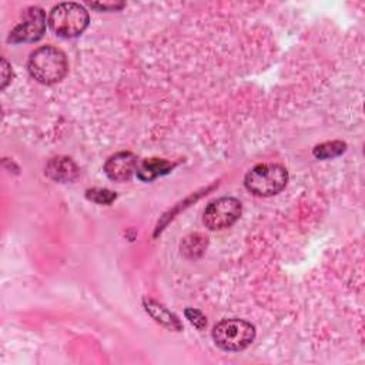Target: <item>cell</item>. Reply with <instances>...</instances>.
Here are the masks:
<instances>
[{
	"mask_svg": "<svg viewBox=\"0 0 365 365\" xmlns=\"http://www.w3.org/2000/svg\"><path fill=\"white\" fill-rule=\"evenodd\" d=\"M30 76L41 84H54L63 80L67 73V58L64 53L53 46L36 48L27 61Z\"/></svg>",
	"mask_w": 365,
	"mask_h": 365,
	"instance_id": "obj_1",
	"label": "cell"
},
{
	"mask_svg": "<svg viewBox=\"0 0 365 365\" xmlns=\"http://www.w3.org/2000/svg\"><path fill=\"white\" fill-rule=\"evenodd\" d=\"M88 11L78 3L64 1L54 6L48 14L50 29L60 37H77L88 26Z\"/></svg>",
	"mask_w": 365,
	"mask_h": 365,
	"instance_id": "obj_2",
	"label": "cell"
},
{
	"mask_svg": "<svg viewBox=\"0 0 365 365\" xmlns=\"http://www.w3.org/2000/svg\"><path fill=\"white\" fill-rule=\"evenodd\" d=\"M288 171L279 164H258L245 175L247 190L259 197L275 195L285 188Z\"/></svg>",
	"mask_w": 365,
	"mask_h": 365,
	"instance_id": "obj_3",
	"label": "cell"
},
{
	"mask_svg": "<svg viewBox=\"0 0 365 365\" xmlns=\"http://www.w3.org/2000/svg\"><path fill=\"white\" fill-rule=\"evenodd\" d=\"M255 338V328L250 322L238 318L220 321L212 329L215 345L224 351H242Z\"/></svg>",
	"mask_w": 365,
	"mask_h": 365,
	"instance_id": "obj_4",
	"label": "cell"
},
{
	"mask_svg": "<svg viewBox=\"0 0 365 365\" xmlns=\"http://www.w3.org/2000/svg\"><path fill=\"white\" fill-rule=\"evenodd\" d=\"M241 215V202L234 197H221L208 202L202 221L210 230H224L231 227Z\"/></svg>",
	"mask_w": 365,
	"mask_h": 365,
	"instance_id": "obj_5",
	"label": "cell"
},
{
	"mask_svg": "<svg viewBox=\"0 0 365 365\" xmlns=\"http://www.w3.org/2000/svg\"><path fill=\"white\" fill-rule=\"evenodd\" d=\"M46 31V14L40 7H29L23 11V20L10 31V43H33Z\"/></svg>",
	"mask_w": 365,
	"mask_h": 365,
	"instance_id": "obj_6",
	"label": "cell"
},
{
	"mask_svg": "<svg viewBox=\"0 0 365 365\" xmlns=\"http://www.w3.org/2000/svg\"><path fill=\"white\" fill-rule=\"evenodd\" d=\"M137 165H138V161L133 153L121 151L111 155L106 161L104 171L110 180L121 182L133 177V174L137 171Z\"/></svg>",
	"mask_w": 365,
	"mask_h": 365,
	"instance_id": "obj_7",
	"label": "cell"
},
{
	"mask_svg": "<svg viewBox=\"0 0 365 365\" xmlns=\"http://www.w3.org/2000/svg\"><path fill=\"white\" fill-rule=\"evenodd\" d=\"M46 174L58 182H70L73 181L77 174L78 168L73 163L71 158L67 157H54L46 165Z\"/></svg>",
	"mask_w": 365,
	"mask_h": 365,
	"instance_id": "obj_8",
	"label": "cell"
},
{
	"mask_svg": "<svg viewBox=\"0 0 365 365\" xmlns=\"http://www.w3.org/2000/svg\"><path fill=\"white\" fill-rule=\"evenodd\" d=\"M173 167L174 164L164 158H147L138 163L135 174L141 181H153L157 177L168 174Z\"/></svg>",
	"mask_w": 365,
	"mask_h": 365,
	"instance_id": "obj_9",
	"label": "cell"
},
{
	"mask_svg": "<svg viewBox=\"0 0 365 365\" xmlns=\"http://www.w3.org/2000/svg\"><path fill=\"white\" fill-rule=\"evenodd\" d=\"M346 148V144L342 141H328L324 144H319L314 148V155L317 158L325 160V158H332L339 154H342Z\"/></svg>",
	"mask_w": 365,
	"mask_h": 365,
	"instance_id": "obj_10",
	"label": "cell"
},
{
	"mask_svg": "<svg viewBox=\"0 0 365 365\" xmlns=\"http://www.w3.org/2000/svg\"><path fill=\"white\" fill-rule=\"evenodd\" d=\"M87 198L98 204H110L113 200H115V192L106 188H93L87 191Z\"/></svg>",
	"mask_w": 365,
	"mask_h": 365,
	"instance_id": "obj_11",
	"label": "cell"
},
{
	"mask_svg": "<svg viewBox=\"0 0 365 365\" xmlns=\"http://www.w3.org/2000/svg\"><path fill=\"white\" fill-rule=\"evenodd\" d=\"M155 311V312H158V315L155 314V315H153L158 322H163V324H165V325H168V327H171V328H180V324H178V319L173 315V314H170L167 309H164L163 307H158V305H154V307H148L147 308V311Z\"/></svg>",
	"mask_w": 365,
	"mask_h": 365,
	"instance_id": "obj_12",
	"label": "cell"
},
{
	"mask_svg": "<svg viewBox=\"0 0 365 365\" xmlns=\"http://www.w3.org/2000/svg\"><path fill=\"white\" fill-rule=\"evenodd\" d=\"M185 315H187V318L190 319V322L191 324H194L197 328H202L204 325H205V318H204V315L200 312V311H195V309H185Z\"/></svg>",
	"mask_w": 365,
	"mask_h": 365,
	"instance_id": "obj_13",
	"label": "cell"
},
{
	"mask_svg": "<svg viewBox=\"0 0 365 365\" xmlns=\"http://www.w3.org/2000/svg\"><path fill=\"white\" fill-rule=\"evenodd\" d=\"M1 80H3V83H1V88H4L6 87V84L9 83V80L11 78V68H10V66H9V63L3 58L1 60Z\"/></svg>",
	"mask_w": 365,
	"mask_h": 365,
	"instance_id": "obj_14",
	"label": "cell"
},
{
	"mask_svg": "<svg viewBox=\"0 0 365 365\" xmlns=\"http://www.w3.org/2000/svg\"><path fill=\"white\" fill-rule=\"evenodd\" d=\"M123 6H124L123 3H118V4H115V3H101V4L93 3L91 4V7L98 9V10H117V9H121Z\"/></svg>",
	"mask_w": 365,
	"mask_h": 365,
	"instance_id": "obj_15",
	"label": "cell"
}]
</instances>
